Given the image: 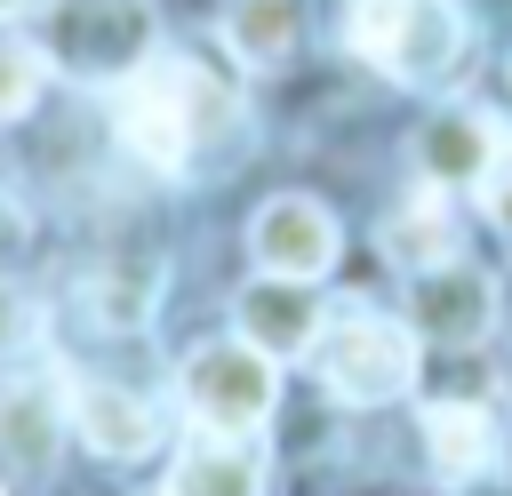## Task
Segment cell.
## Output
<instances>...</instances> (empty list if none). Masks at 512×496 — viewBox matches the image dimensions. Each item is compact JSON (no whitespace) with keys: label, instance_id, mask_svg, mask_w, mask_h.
Here are the masks:
<instances>
[{"label":"cell","instance_id":"obj_11","mask_svg":"<svg viewBox=\"0 0 512 496\" xmlns=\"http://www.w3.org/2000/svg\"><path fill=\"white\" fill-rule=\"evenodd\" d=\"M64 416H72V392H64L56 376H16V384L0 392V464L40 472V464L56 456Z\"/></svg>","mask_w":512,"mask_h":496},{"label":"cell","instance_id":"obj_18","mask_svg":"<svg viewBox=\"0 0 512 496\" xmlns=\"http://www.w3.org/2000/svg\"><path fill=\"white\" fill-rule=\"evenodd\" d=\"M32 328H40V312H32V304H24V296H16L8 280H0V352H16V344H24Z\"/></svg>","mask_w":512,"mask_h":496},{"label":"cell","instance_id":"obj_8","mask_svg":"<svg viewBox=\"0 0 512 496\" xmlns=\"http://www.w3.org/2000/svg\"><path fill=\"white\" fill-rule=\"evenodd\" d=\"M408 320L416 336L432 344H480L496 328V280L480 264H440V272H416L408 288Z\"/></svg>","mask_w":512,"mask_h":496},{"label":"cell","instance_id":"obj_19","mask_svg":"<svg viewBox=\"0 0 512 496\" xmlns=\"http://www.w3.org/2000/svg\"><path fill=\"white\" fill-rule=\"evenodd\" d=\"M24 248V216H16V200H0V256H16Z\"/></svg>","mask_w":512,"mask_h":496},{"label":"cell","instance_id":"obj_2","mask_svg":"<svg viewBox=\"0 0 512 496\" xmlns=\"http://www.w3.org/2000/svg\"><path fill=\"white\" fill-rule=\"evenodd\" d=\"M344 40L400 88H448L472 64V16L456 0H352Z\"/></svg>","mask_w":512,"mask_h":496},{"label":"cell","instance_id":"obj_15","mask_svg":"<svg viewBox=\"0 0 512 496\" xmlns=\"http://www.w3.org/2000/svg\"><path fill=\"white\" fill-rule=\"evenodd\" d=\"M224 40H232L240 64L272 72V64H288V48H296V8H288V0H232Z\"/></svg>","mask_w":512,"mask_h":496},{"label":"cell","instance_id":"obj_4","mask_svg":"<svg viewBox=\"0 0 512 496\" xmlns=\"http://www.w3.org/2000/svg\"><path fill=\"white\" fill-rule=\"evenodd\" d=\"M176 392H184V416L200 432L248 440V432H264V416L280 400V360H264L248 336H216L176 368Z\"/></svg>","mask_w":512,"mask_h":496},{"label":"cell","instance_id":"obj_17","mask_svg":"<svg viewBox=\"0 0 512 496\" xmlns=\"http://www.w3.org/2000/svg\"><path fill=\"white\" fill-rule=\"evenodd\" d=\"M480 200H488V216L512 232V144H496V160H488V176H480Z\"/></svg>","mask_w":512,"mask_h":496},{"label":"cell","instance_id":"obj_5","mask_svg":"<svg viewBox=\"0 0 512 496\" xmlns=\"http://www.w3.org/2000/svg\"><path fill=\"white\" fill-rule=\"evenodd\" d=\"M48 56L64 72H80V80L120 88L152 56V0H56Z\"/></svg>","mask_w":512,"mask_h":496},{"label":"cell","instance_id":"obj_20","mask_svg":"<svg viewBox=\"0 0 512 496\" xmlns=\"http://www.w3.org/2000/svg\"><path fill=\"white\" fill-rule=\"evenodd\" d=\"M40 0H0V24H16V16H32Z\"/></svg>","mask_w":512,"mask_h":496},{"label":"cell","instance_id":"obj_10","mask_svg":"<svg viewBox=\"0 0 512 496\" xmlns=\"http://www.w3.org/2000/svg\"><path fill=\"white\" fill-rule=\"evenodd\" d=\"M72 432H80L96 456L136 464V456H152V440H160V408H152L144 392H128V384H72Z\"/></svg>","mask_w":512,"mask_h":496},{"label":"cell","instance_id":"obj_9","mask_svg":"<svg viewBox=\"0 0 512 496\" xmlns=\"http://www.w3.org/2000/svg\"><path fill=\"white\" fill-rule=\"evenodd\" d=\"M424 456H432V480L440 488H472L496 472L504 456V432H496V408L488 400H432L424 408Z\"/></svg>","mask_w":512,"mask_h":496},{"label":"cell","instance_id":"obj_6","mask_svg":"<svg viewBox=\"0 0 512 496\" xmlns=\"http://www.w3.org/2000/svg\"><path fill=\"white\" fill-rule=\"evenodd\" d=\"M248 256H256V272H272V280H320V272L336 264V216H328L320 200H304V192H280V200L256 208Z\"/></svg>","mask_w":512,"mask_h":496},{"label":"cell","instance_id":"obj_3","mask_svg":"<svg viewBox=\"0 0 512 496\" xmlns=\"http://www.w3.org/2000/svg\"><path fill=\"white\" fill-rule=\"evenodd\" d=\"M312 352H320L328 392L352 400V408H384V400H400L416 384V328L384 320L376 304H336L320 320V344Z\"/></svg>","mask_w":512,"mask_h":496},{"label":"cell","instance_id":"obj_1","mask_svg":"<svg viewBox=\"0 0 512 496\" xmlns=\"http://www.w3.org/2000/svg\"><path fill=\"white\" fill-rule=\"evenodd\" d=\"M112 120H120V144L144 160V168H160V176H184L192 168V152L232 120V96L200 72V64H184V56H144L120 88H112Z\"/></svg>","mask_w":512,"mask_h":496},{"label":"cell","instance_id":"obj_16","mask_svg":"<svg viewBox=\"0 0 512 496\" xmlns=\"http://www.w3.org/2000/svg\"><path fill=\"white\" fill-rule=\"evenodd\" d=\"M40 88H48V48L0 24V120L32 112V96H40Z\"/></svg>","mask_w":512,"mask_h":496},{"label":"cell","instance_id":"obj_7","mask_svg":"<svg viewBox=\"0 0 512 496\" xmlns=\"http://www.w3.org/2000/svg\"><path fill=\"white\" fill-rule=\"evenodd\" d=\"M320 320H328V304H320V288L312 280H256V288H240V304H232V336H248L264 360H296V352H312L320 344Z\"/></svg>","mask_w":512,"mask_h":496},{"label":"cell","instance_id":"obj_12","mask_svg":"<svg viewBox=\"0 0 512 496\" xmlns=\"http://www.w3.org/2000/svg\"><path fill=\"white\" fill-rule=\"evenodd\" d=\"M496 120H480V112H464V104H448V112H432L424 128H416V168L432 176V184H480L488 176V160H496Z\"/></svg>","mask_w":512,"mask_h":496},{"label":"cell","instance_id":"obj_13","mask_svg":"<svg viewBox=\"0 0 512 496\" xmlns=\"http://www.w3.org/2000/svg\"><path fill=\"white\" fill-rule=\"evenodd\" d=\"M168 496H264V464L248 456V440H216V432H200V440L176 456Z\"/></svg>","mask_w":512,"mask_h":496},{"label":"cell","instance_id":"obj_14","mask_svg":"<svg viewBox=\"0 0 512 496\" xmlns=\"http://www.w3.org/2000/svg\"><path fill=\"white\" fill-rule=\"evenodd\" d=\"M384 256H392L408 280L456 264V216L440 208V192H424V200H408L400 216H384Z\"/></svg>","mask_w":512,"mask_h":496}]
</instances>
